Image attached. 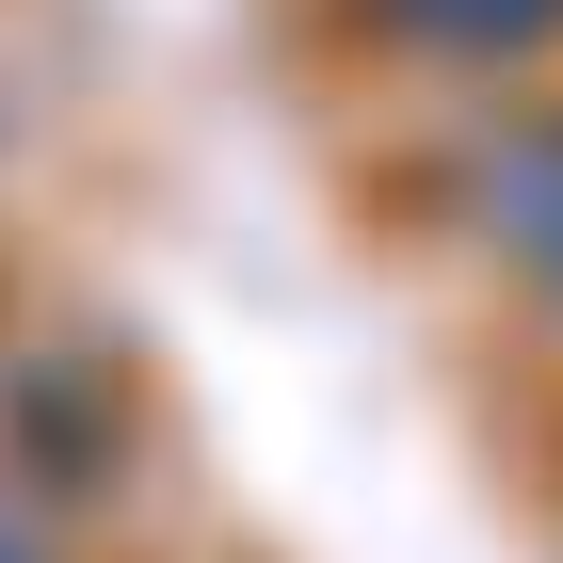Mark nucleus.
Returning <instances> with one entry per match:
<instances>
[{"label":"nucleus","mask_w":563,"mask_h":563,"mask_svg":"<svg viewBox=\"0 0 563 563\" xmlns=\"http://www.w3.org/2000/svg\"><path fill=\"white\" fill-rule=\"evenodd\" d=\"M0 451H16V483H48V499H97V483L130 467V387L113 371H0Z\"/></svg>","instance_id":"nucleus-2"},{"label":"nucleus","mask_w":563,"mask_h":563,"mask_svg":"<svg viewBox=\"0 0 563 563\" xmlns=\"http://www.w3.org/2000/svg\"><path fill=\"white\" fill-rule=\"evenodd\" d=\"M354 16L434 48V65H531V48H563V0H354Z\"/></svg>","instance_id":"nucleus-3"},{"label":"nucleus","mask_w":563,"mask_h":563,"mask_svg":"<svg viewBox=\"0 0 563 563\" xmlns=\"http://www.w3.org/2000/svg\"><path fill=\"white\" fill-rule=\"evenodd\" d=\"M0 563H48V531H33V499H0Z\"/></svg>","instance_id":"nucleus-4"},{"label":"nucleus","mask_w":563,"mask_h":563,"mask_svg":"<svg viewBox=\"0 0 563 563\" xmlns=\"http://www.w3.org/2000/svg\"><path fill=\"white\" fill-rule=\"evenodd\" d=\"M451 210H467V242L563 322V113H499V130H467Z\"/></svg>","instance_id":"nucleus-1"}]
</instances>
